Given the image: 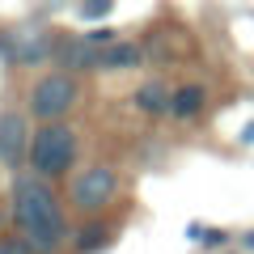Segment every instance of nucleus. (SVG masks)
<instances>
[{"mask_svg": "<svg viewBox=\"0 0 254 254\" xmlns=\"http://www.w3.org/2000/svg\"><path fill=\"white\" fill-rule=\"evenodd\" d=\"M0 254H21V246H9V242H0Z\"/></svg>", "mask_w": 254, "mask_h": 254, "instance_id": "obj_13", "label": "nucleus"}, {"mask_svg": "<svg viewBox=\"0 0 254 254\" xmlns=\"http://www.w3.org/2000/svg\"><path fill=\"white\" fill-rule=\"evenodd\" d=\"M76 98H81L76 76L72 72H51V76H43V81L34 85L30 110H34V119H43V123H60V119L76 106Z\"/></svg>", "mask_w": 254, "mask_h": 254, "instance_id": "obj_3", "label": "nucleus"}, {"mask_svg": "<svg viewBox=\"0 0 254 254\" xmlns=\"http://www.w3.org/2000/svg\"><path fill=\"white\" fill-rule=\"evenodd\" d=\"M136 106L144 110V115H165V110L174 106V93L165 89L161 81H148V85H140V89H136Z\"/></svg>", "mask_w": 254, "mask_h": 254, "instance_id": "obj_8", "label": "nucleus"}, {"mask_svg": "<svg viewBox=\"0 0 254 254\" xmlns=\"http://www.w3.org/2000/svg\"><path fill=\"white\" fill-rule=\"evenodd\" d=\"M246 246H250V250H254V233H246Z\"/></svg>", "mask_w": 254, "mask_h": 254, "instance_id": "obj_14", "label": "nucleus"}, {"mask_svg": "<svg viewBox=\"0 0 254 254\" xmlns=\"http://www.w3.org/2000/svg\"><path fill=\"white\" fill-rule=\"evenodd\" d=\"M136 64H144V55H140L136 43H110V47H102V68H136Z\"/></svg>", "mask_w": 254, "mask_h": 254, "instance_id": "obj_10", "label": "nucleus"}, {"mask_svg": "<svg viewBox=\"0 0 254 254\" xmlns=\"http://www.w3.org/2000/svg\"><path fill=\"white\" fill-rule=\"evenodd\" d=\"M72 203L81 212H102V208H110L115 203V195H119V178H115V170H106V165H89L85 174H76L72 178Z\"/></svg>", "mask_w": 254, "mask_h": 254, "instance_id": "obj_4", "label": "nucleus"}, {"mask_svg": "<svg viewBox=\"0 0 254 254\" xmlns=\"http://www.w3.org/2000/svg\"><path fill=\"white\" fill-rule=\"evenodd\" d=\"M106 242H110V225H102V220H93V225H85L81 233H76V250H81V254L102 250Z\"/></svg>", "mask_w": 254, "mask_h": 254, "instance_id": "obj_11", "label": "nucleus"}, {"mask_svg": "<svg viewBox=\"0 0 254 254\" xmlns=\"http://www.w3.org/2000/svg\"><path fill=\"white\" fill-rule=\"evenodd\" d=\"M9 203H13V225H17L21 242H26L30 250L51 254V250H60V246L68 242L72 229H68L64 208L55 203L47 178H38V174H17V178H13V190H9Z\"/></svg>", "mask_w": 254, "mask_h": 254, "instance_id": "obj_1", "label": "nucleus"}, {"mask_svg": "<svg viewBox=\"0 0 254 254\" xmlns=\"http://www.w3.org/2000/svg\"><path fill=\"white\" fill-rule=\"evenodd\" d=\"M30 165L38 178H64L76 165V131L68 123H47L34 131L30 144Z\"/></svg>", "mask_w": 254, "mask_h": 254, "instance_id": "obj_2", "label": "nucleus"}, {"mask_svg": "<svg viewBox=\"0 0 254 254\" xmlns=\"http://www.w3.org/2000/svg\"><path fill=\"white\" fill-rule=\"evenodd\" d=\"M51 60L64 64L68 72H89V68H102V47L89 43V38H76V34H60Z\"/></svg>", "mask_w": 254, "mask_h": 254, "instance_id": "obj_7", "label": "nucleus"}, {"mask_svg": "<svg viewBox=\"0 0 254 254\" xmlns=\"http://www.w3.org/2000/svg\"><path fill=\"white\" fill-rule=\"evenodd\" d=\"M203 102H208V89L203 85H182V89H174V115L178 119H195L203 110Z\"/></svg>", "mask_w": 254, "mask_h": 254, "instance_id": "obj_9", "label": "nucleus"}, {"mask_svg": "<svg viewBox=\"0 0 254 254\" xmlns=\"http://www.w3.org/2000/svg\"><path fill=\"white\" fill-rule=\"evenodd\" d=\"M110 4H115V0H81V17L85 21H98V17L110 13Z\"/></svg>", "mask_w": 254, "mask_h": 254, "instance_id": "obj_12", "label": "nucleus"}, {"mask_svg": "<svg viewBox=\"0 0 254 254\" xmlns=\"http://www.w3.org/2000/svg\"><path fill=\"white\" fill-rule=\"evenodd\" d=\"M30 144H34L30 123L17 110H4V115H0V165H4V170H21V165L30 161Z\"/></svg>", "mask_w": 254, "mask_h": 254, "instance_id": "obj_6", "label": "nucleus"}, {"mask_svg": "<svg viewBox=\"0 0 254 254\" xmlns=\"http://www.w3.org/2000/svg\"><path fill=\"white\" fill-rule=\"evenodd\" d=\"M0 51L13 64H43L55 51V38H47L38 26H9L0 30Z\"/></svg>", "mask_w": 254, "mask_h": 254, "instance_id": "obj_5", "label": "nucleus"}]
</instances>
